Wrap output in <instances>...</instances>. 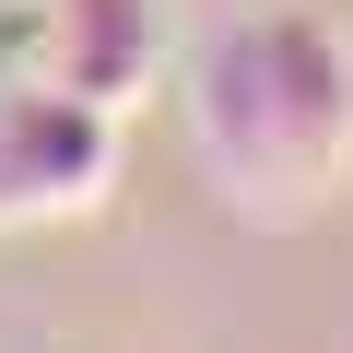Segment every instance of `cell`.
<instances>
[{"mask_svg": "<svg viewBox=\"0 0 353 353\" xmlns=\"http://www.w3.org/2000/svg\"><path fill=\"white\" fill-rule=\"evenodd\" d=\"M189 141L248 224H294L353 165V36L330 12H224L189 83Z\"/></svg>", "mask_w": 353, "mask_h": 353, "instance_id": "1", "label": "cell"}, {"mask_svg": "<svg viewBox=\"0 0 353 353\" xmlns=\"http://www.w3.org/2000/svg\"><path fill=\"white\" fill-rule=\"evenodd\" d=\"M59 94L71 106H118L141 71H153V0H59Z\"/></svg>", "mask_w": 353, "mask_h": 353, "instance_id": "2", "label": "cell"}]
</instances>
